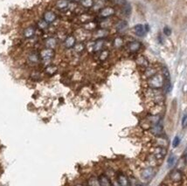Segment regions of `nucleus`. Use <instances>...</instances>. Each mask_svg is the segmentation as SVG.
Listing matches in <instances>:
<instances>
[{
    "mask_svg": "<svg viewBox=\"0 0 187 186\" xmlns=\"http://www.w3.org/2000/svg\"><path fill=\"white\" fill-rule=\"evenodd\" d=\"M164 76L160 75V74H154L151 78H149L148 84L149 86V88H161L164 87Z\"/></svg>",
    "mask_w": 187,
    "mask_h": 186,
    "instance_id": "nucleus-1",
    "label": "nucleus"
},
{
    "mask_svg": "<svg viewBox=\"0 0 187 186\" xmlns=\"http://www.w3.org/2000/svg\"><path fill=\"white\" fill-rule=\"evenodd\" d=\"M155 174H156V172H155L154 169L149 167V168H146L142 170L141 176L144 181H149L154 177Z\"/></svg>",
    "mask_w": 187,
    "mask_h": 186,
    "instance_id": "nucleus-2",
    "label": "nucleus"
},
{
    "mask_svg": "<svg viewBox=\"0 0 187 186\" xmlns=\"http://www.w3.org/2000/svg\"><path fill=\"white\" fill-rule=\"evenodd\" d=\"M134 31L135 33L139 37H143L146 35L148 31V26L143 25H136L134 26Z\"/></svg>",
    "mask_w": 187,
    "mask_h": 186,
    "instance_id": "nucleus-3",
    "label": "nucleus"
},
{
    "mask_svg": "<svg viewBox=\"0 0 187 186\" xmlns=\"http://www.w3.org/2000/svg\"><path fill=\"white\" fill-rule=\"evenodd\" d=\"M54 56V52L53 49L51 48H47V49H44L41 53H40V57L43 59V60L45 61H49L51 60Z\"/></svg>",
    "mask_w": 187,
    "mask_h": 186,
    "instance_id": "nucleus-4",
    "label": "nucleus"
},
{
    "mask_svg": "<svg viewBox=\"0 0 187 186\" xmlns=\"http://www.w3.org/2000/svg\"><path fill=\"white\" fill-rule=\"evenodd\" d=\"M153 154L157 159H163L166 155V150L164 147H157L154 148Z\"/></svg>",
    "mask_w": 187,
    "mask_h": 186,
    "instance_id": "nucleus-5",
    "label": "nucleus"
},
{
    "mask_svg": "<svg viewBox=\"0 0 187 186\" xmlns=\"http://www.w3.org/2000/svg\"><path fill=\"white\" fill-rule=\"evenodd\" d=\"M163 130H164L163 125H162V123H161L160 122H158L153 124V127L151 128V132H152V134L155 135H157V136H160V135L163 134V132H164Z\"/></svg>",
    "mask_w": 187,
    "mask_h": 186,
    "instance_id": "nucleus-6",
    "label": "nucleus"
},
{
    "mask_svg": "<svg viewBox=\"0 0 187 186\" xmlns=\"http://www.w3.org/2000/svg\"><path fill=\"white\" fill-rule=\"evenodd\" d=\"M115 13V10L111 7H106L104 9H102L100 12V15L101 17L102 18H108V17H110Z\"/></svg>",
    "mask_w": 187,
    "mask_h": 186,
    "instance_id": "nucleus-7",
    "label": "nucleus"
},
{
    "mask_svg": "<svg viewBox=\"0 0 187 186\" xmlns=\"http://www.w3.org/2000/svg\"><path fill=\"white\" fill-rule=\"evenodd\" d=\"M56 19V15L53 12H46L44 13V20L47 23H53Z\"/></svg>",
    "mask_w": 187,
    "mask_h": 186,
    "instance_id": "nucleus-8",
    "label": "nucleus"
},
{
    "mask_svg": "<svg viewBox=\"0 0 187 186\" xmlns=\"http://www.w3.org/2000/svg\"><path fill=\"white\" fill-rule=\"evenodd\" d=\"M117 181H118V183L120 185H122V186H126V185H129L130 184L129 183V179H128V177L125 175L122 174V173H120L118 175Z\"/></svg>",
    "mask_w": 187,
    "mask_h": 186,
    "instance_id": "nucleus-9",
    "label": "nucleus"
},
{
    "mask_svg": "<svg viewBox=\"0 0 187 186\" xmlns=\"http://www.w3.org/2000/svg\"><path fill=\"white\" fill-rule=\"evenodd\" d=\"M98 181H99L100 185H101V186H108V185L112 184L110 179L107 176H105V175H101L98 177Z\"/></svg>",
    "mask_w": 187,
    "mask_h": 186,
    "instance_id": "nucleus-10",
    "label": "nucleus"
},
{
    "mask_svg": "<svg viewBox=\"0 0 187 186\" xmlns=\"http://www.w3.org/2000/svg\"><path fill=\"white\" fill-rule=\"evenodd\" d=\"M75 45V38L73 36H69L65 40V46L66 48H71Z\"/></svg>",
    "mask_w": 187,
    "mask_h": 186,
    "instance_id": "nucleus-11",
    "label": "nucleus"
},
{
    "mask_svg": "<svg viewBox=\"0 0 187 186\" xmlns=\"http://www.w3.org/2000/svg\"><path fill=\"white\" fill-rule=\"evenodd\" d=\"M171 179L173 182H179L182 179V174L178 170H174L171 173Z\"/></svg>",
    "mask_w": 187,
    "mask_h": 186,
    "instance_id": "nucleus-12",
    "label": "nucleus"
},
{
    "mask_svg": "<svg viewBox=\"0 0 187 186\" xmlns=\"http://www.w3.org/2000/svg\"><path fill=\"white\" fill-rule=\"evenodd\" d=\"M141 47V44L137 41H133L131 42L129 45V50L131 52V53H135V52H137Z\"/></svg>",
    "mask_w": 187,
    "mask_h": 186,
    "instance_id": "nucleus-13",
    "label": "nucleus"
},
{
    "mask_svg": "<svg viewBox=\"0 0 187 186\" xmlns=\"http://www.w3.org/2000/svg\"><path fill=\"white\" fill-rule=\"evenodd\" d=\"M35 34V28L33 26H29L26 28L24 31V36L25 38H32V37Z\"/></svg>",
    "mask_w": 187,
    "mask_h": 186,
    "instance_id": "nucleus-14",
    "label": "nucleus"
},
{
    "mask_svg": "<svg viewBox=\"0 0 187 186\" xmlns=\"http://www.w3.org/2000/svg\"><path fill=\"white\" fill-rule=\"evenodd\" d=\"M28 60L31 63H38L40 61V55L37 53H32L29 56H28Z\"/></svg>",
    "mask_w": 187,
    "mask_h": 186,
    "instance_id": "nucleus-15",
    "label": "nucleus"
},
{
    "mask_svg": "<svg viewBox=\"0 0 187 186\" xmlns=\"http://www.w3.org/2000/svg\"><path fill=\"white\" fill-rule=\"evenodd\" d=\"M58 71V68L56 66H48L46 68V72L48 74V75H53L55 74Z\"/></svg>",
    "mask_w": 187,
    "mask_h": 186,
    "instance_id": "nucleus-16",
    "label": "nucleus"
},
{
    "mask_svg": "<svg viewBox=\"0 0 187 186\" xmlns=\"http://www.w3.org/2000/svg\"><path fill=\"white\" fill-rule=\"evenodd\" d=\"M127 27H128V23H127L126 21H124V20H122V21L118 22L117 25H116V30H117L118 31H124Z\"/></svg>",
    "mask_w": 187,
    "mask_h": 186,
    "instance_id": "nucleus-17",
    "label": "nucleus"
},
{
    "mask_svg": "<svg viewBox=\"0 0 187 186\" xmlns=\"http://www.w3.org/2000/svg\"><path fill=\"white\" fill-rule=\"evenodd\" d=\"M56 6L58 9H60V10L66 9L68 6L67 0H59V1L56 3Z\"/></svg>",
    "mask_w": 187,
    "mask_h": 186,
    "instance_id": "nucleus-18",
    "label": "nucleus"
},
{
    "mask_svg": "<svg viewBox=\"0 0 187 186\" xmlns=\"http://www.w3.org/2000/svg\"><path fill=\"white\" fill-rule=\"evenodd\" d=\"M56 44H57V41L53 38H49L46 42V46H47V48H51V49L54 48L56 46Z\"/></svg>",
    "mask_w": 187,
    "mask_h": 186,
    "instance_id": "nucleus-19",
    "label": "nucleus"
},
{
    "mask_svg": "<svg viewBox=\"0 0 187 186\" xmlns=\"http://www.w3.org/2000/svg\"><path fill=\"white\" fill-rule=\"evenodd\" d=\"M123 11L124 15L129 16L130 13H131V6H130V5L129 4H125L124 6H123Z\"/></svg>",
    "mask_w": 187,
    "mask_h": 186,
    "instance_id": "nucleus-20",
    "label": "nucleus"
},
{
    "mask_svg": "<svg viewBox=\"0 0 187 186\" xmlns=\"http://www.w3.org/2000/svg\"><path fill=\"white\" fill-rule=\"evenodd\" d=\"M82 5L86 7V8H90L93 6L94 5V1L93 0H82Z\"/></svg>",
    "mask_w": 187,
    "mask_h": 186,
    "instance_id": "nucleus-21",
    "label": "nucleus"
},
{
    "mask_svg": "<svg viewBox=\"0 0 187 186\" xmlns=\"http://www.w3.org/2000/svg\"><path fill=\"white\" fill-rule=\"evenodd\" d=\"M102 46H103V40H97L94 46V50L95 52H97L102 48Z\"/></svg>",
    "mask_w": 187,
    "mask_h": 186,
    "instance_id": "nucleus-22",
    "label": "nucleus"
},
{
    "mask_svg": "<svg viewBox=\"0 0 187 186\" xmlns=\"http://www.w3.org/2000/svg\"><path fill=\"white\" fill-rule=\"evenodd\" d=\"M162 72H163V76H164V80H171L170 72H169L167 67L164 66L163 69H162Z\"/></svg>",
    "mask_w": 187,
    "mask_h": 186,
    "instance_id": "nucleus-23",
    "label": "nucleus"
},
{
    "mask_svg": "<svg viewBox=\"0 0 187 186\" xmlns=\"http://www.w3.org/2000/svg\"><path fill=\"white\" fill-rule=\"evenodd\" d=\"M84 48H85V46L83 44H82V43H79L77 45H74V50H75L77 53L82 52L84 50Z\"/></svg>",
    "mask_w": 187,
    "mask_h": 186,
    "instance_id": "nucleus-24",
    "label": "nucleus"
},
{
    "mask_svg": "<svg viewBox=\"0 0 187 186\" xmlns=\"http://www.w3.org/2000/svg\"><path fill=\"white\" fill-rule=\"evenodd\" d=\"M88 184H89V185H93V186H95V185H100L99 181H98V178H95V177H92V178L89 179Z\"/></svg>",
    "mask_w": 187,
    "mask_h": 186,
    "instance_id": "nucleus-25",
    "label": "nucleus"
},
{
    "mask_svg": "<svg viewBox=\"0 0 187 186\" xmlns=\"http://www.w3.org/2000/svg\"><path fill=\"white\" fill-rule=\"evenodd\" d=\"M123 43V40H122L121 38H116V39L115 40V41H114V45H115L116 47H120V46H122Z\"/></svg>",
    "mask_w": 187,
    "mask_h": 186,
    "instance_id": "nucleus-26",
    "label": "nucleus"
},
{
    "mask_svg": "<svg viewBox=\"0 0 187 186\" xmlns=\"http://www.w3.org/2000/svg\"><path fill=\"white\" fill-rule=\"evenodd\" d=\"M47 22H46L45 20H41L38 23V26L40 28V29H46L47 27Z\"/></svg>",
    "mask_w": 187,
    "mask_h": 186,
    "instance_id": "nucleus-27",
    "label": "nucleus"
},
{
    "mask_svg": "<svg viewBox=\"0 0 187 186\" xmlns=\"http://www.w3.org/2000/svg\"><path fill=\"white\" fill-rule=\"evenodd\" d=\"M175 161H176V157H174V156H171V157H170V158L168 159V166L169 167H171L172 165H174V163H175Z\"/></svg>",
    "mask_w": 187,
    "mask_h": 186,
    "instance_id": "nucleus-28",
    "label": "nucleus"
},
{
    "mask_svg": "<svg viewBox=\"0 0 187 186\" xmlns=\"http://www.w3.org/2000/svg\"><path fill=\"white\" fill-rule=\"evenodd\" d=\"M108 51H103L100 55V59L101 60H105L108 58Z\"/></svg>",
    "mask_w": 187,
    "mask_h": 186,
    "instance_id": "nucleus-29",
    "label": "nucleus"
},
{
    "mask_svg": "<svg viewBox=\"0 0 187 186\" xmlns=\"http://www.w3.org/2000/svg\"><path fill=\"white\" fill-rule=\"evenodd\" d=\"M180 143V138L178 137V136H176L175 138H174V140H173V142H172V146L174 147V148H176V147H177L178 146V144Z\"/></svg>",
    "mask_w": 187,
    "mask_h": 186,
    "instance_id": "nucleus-30",
    "label": "nucleus"
},
{
    "mask_svg": "<svg viewBox=\"0 0 187 186\" xmlns=\"http://www.w3.org/2000/svg\"><path fill=\"white\" fill-rule=\"evenodd\" d=\"M164 33L166 35V36H170L171 34V30L169 26H165L164 28Z\"/></svg>",
    "mask_w": 187,
    "mask_h": 186,
    "instance_id": "nucleus-31",
    "label": "nucleus"
},
{
    "mask_svg": "<svg viewBox=\"0 0 187 186\" xmlns=\"http://www.w3.org/2000/svg\"><path fill=\"white\" fill-rule=\"evenodd\" d=\"M182 127L183 128H186L187 127V114L184 116L183 121H182Z\"/></svg>",
    "mask_w": 187,
    "mask_h": 186,
    "instance_id": "nucleus-32",
    "label": "nucleus"
},
{
    "mask_svg": "<svg viewBox=\"0 0 187 186\" xmlns=\"http://www.w3.org/2000/svg\"><path fill=\"white\" fill-rule=\"evenodd\" d=\"M116 2L118 4H123V3H125V0H116Z\"/></svg>",
    "mask_w": 187,
    "mask_h": 186,
    "instance_id": "nucleus-33",
    "label": "nucleus"
},
{
    "mask_svg": "<svg viewBox=\"0 0 187 186\" xmlns=\"http://www.w3.org/2000/svg\"><path fill=\"white\" fill-rule=\"evenodd\" d=\"M185 163H187V156H186V157H185Z\"/></svg>",
    "mask_w": 187,
    "mask_h": 186,
    "instance_id": "nucleus-34",
    "label": "nucleus"
}]
</instances>
